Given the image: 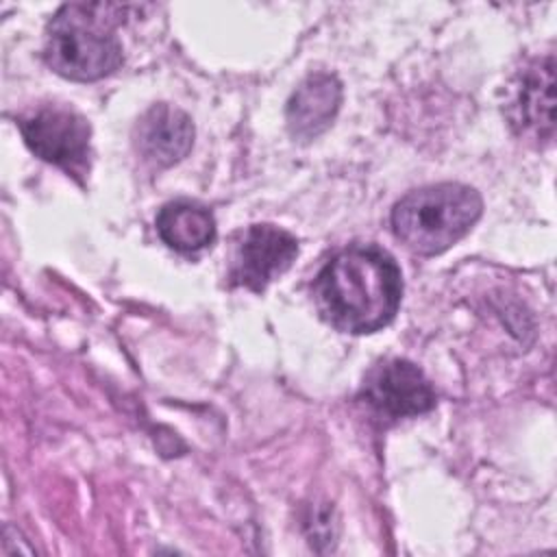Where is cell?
I'll return each mask as SVG.
<instances>
[{"mask_svg": "<svg viewBox=\"0 0 557 557\" xmlns=\"http://www.w3.org/2000/svg\"><path fill=\"white\" fill-rule=\"evenodd\" d=\"M361 396L383 418L398 420L435 407V389L424 372L407 359L376 363L363 379Z\"/></svg>", "mask_w": 557, "mask_h": 557, "instance_id": "6", "label": "cell"}, {"mask_svg": "<svg viewBox=\"0 0 557 557\" xmlns=\"http://www.w3.org/2000/svg\"><path fill=\"white\" fill-rule=\"evenodd\" d=\"M403 298V274L394 257L374 244L339 250L318 272L313 300L320 318L342 333L363 335L387 326Z\"/></svg>", "mask_w": 557, "mask_h": 557, "instance_id": "1", "label": "cell"}, {"mask_svg": "<svg viewBox=\"0 0 557 557\" xmlns=\"http://www.w3.org/2000/svg\"><path fill=\"white\" fill-rule=\"evenodd\" d=\"M17 126L26 146L39 159L65 170L72 176H83L89 170L91 128L74 109L44 104L24 113Z\"/></svg>", "mask_w": 557, "mask_h": 557, "instance_id": "4", "label": "cell"}, {"mask_svg": "<svg viewBox=\"0 0 557 557\" xmlns=\"http://www.w3.org/2000/svg\"><path fill=\"white\" fill-rule=\"evenodd\" d=\"M154 224L163 244L176 252H198L215 239L213 213L198 202H168L157 213Z\"/></svg>", "mask_w": 557, "mask_h": 557, "instance_id": "10", "label": "cell"}, {"mask_svg": "<svg viewBox=\"0 0 557 557\" xmlns=\"http://www.w3.org/2000/svg\"><path fill=\"white\" fill-rule=\"evenodd\" d=\"M298 242L274 224H252L235 246L228 278L250 292H263L296 259Z\"/></svg>", "mask_w": 557, "mask_h": 557, "instance_id": "7", "label": "cell"}, {"mask_svg": "<svg viewBox=\"0 0 557 557\" xmlns=\"http://www.w3.org/2000/svg\"><path fill=\"white\" fill-rule=\"evenodd\" d=\"M511 128L540 144H553L555 137V54L546 52L529 61L509 91L505 104Z\"/></svg>", "mask_w": 557, "mask_h": 557, "instance_id": "5", "label": "cell"}, {"mask_svg": "<svg viewBox=\"0 0 557 557\" xmlns=\"http://www.w3.org/2000/svg\"><path fill=\"white\" fill-rule=\"evenodd\" d=\"M479 191L461 183L424 185L392 209L394 235L416 255L431 257L457 244L481 218Z\"/></svg>", "mask_w": 557, "mask_h": 557, "instance_id": "3", "label": "cell"}, {"mask_svg": "<svg viewBox=\"0 0 557 557\" xmlns=\"http://www.w3.org/2000/svg\"><path fill=\"white\" fill-rule=\"evenodd\" d=\"M128 7L113 2L63 4L46 28L44 59L70 81H100L122 63L115 26Z\"/></svg>", "mask_w": 557, "mask_h": 557, "instance_id": "2", "label": "cell"}, {"mask_svg": "<svg viewBox=\"0 0 557 557\" xmlns=\"http://www.w3.org/2000/svg\"><path fill=\"white\" fill-rule=\"evenodd\" d=\"M135 146L144 161L170 168L189 154L194 124L185 111L168 102L152 104L135 126Z\"/></svg>", "mask_w": 557, "mask_h": 557, "instance_id": "8", "label": "cell"}, {"mask_svg": "<svg viewBox=\"0 0 557 557\" xmlns=\"http://www.w3.org/2000/svg\"><path fill=\"white\" fill-rule=\"evenodd\" d=\"M342 104V83L331 72L309 74L285 107V120L292 137L309 141L324 133Z\"/></svg>", "mask_w": 557, "mask_h": 557, "instance_id": "9", "label": "cell"}]
</instances>
